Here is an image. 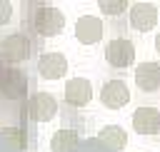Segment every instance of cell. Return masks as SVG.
<instances>
[{
	"mask_svg": "<svg viewBox=\"0 0 160 152\" xmlns=\"http://www.w3.org/2000/svg\"><path fill=\"white\" fill-rule=\"evenodd\" d=\"M30 25L40 37H55L65 27V12H60L52 5H35V12L30 15Z\"/></svg>",
	"mask_w": 160,
	"mask_h": 152,
	"instance_id": "6da1fadb",
	"label": "cell"
},
{
	"mask_svg": "<svg viewBox=\"0 0 160 152\" xmlns=\"http://www.w3.org/2000/svg\"><path fill=\"white\" fill-rule=\"evenodd\" d=\"M30 50L32 45L22 32H10L0 40V62H8V65L25 62L30 57Z\"/></svg>",
	"mask_w": 160,
	"mask_h": 152,
	"instance_id": "7a4b0ae2",
	"label": "cell"
},
{
	"mask_svg": "<svg viewBox=\"0 0 160 152\" xmlns=\"http://www.w3.org/2000/svg\"><path fill=\"white\" fill-rule=\"evenodd\" d=\"M58 115V100L50 92H32L28 97V117L35 122H50Z\"/></svg>",
	"mask_w": 160,
	"mask_h": 152,
	"instance_id": "3957f363",
	"label": "cell"
},
{
	"mask_svg": "<svg viewBox=\"0 0 160 152\" xmlns=\"http://www.w3.org/2000/svg\"><path fill=\"white\" fill-rule=\"evenodd\" d=\"M105 60L112 67H130L135 62V45L128 37H115L105 45Z\"/></svg>",
	"mask_w": 160,
	"mask_h": 152,
	"instance_id": "277c9868",
	"label": "cell"
},
{
	"mask_svg": "<svg viewBox=\"0 0 160 152\" xmlns=\"http://www.w3.org/2000/svg\"><path fill=\"white\" fill-rule=\"evenodd\" d=\"M28 90V77L15 67H0V97L18 100Z\"/></svg>",
	"mask_w": 160,
	"mask_h": 152,
	"instance_id": "5b68a950",
	"label": "cell"
},
{
	"mask_svg": "<svg viewBox=\"0 0 160 152\" xmlns=\"http://www.w3.org/2000/svg\"><path fill=\"white\" fill-rule=\"evenodd\" d=\"M62 100L70 107H85L92 100V85L88 77H70L62 90Z\"/></svg>",
	"mask_w": 160,
	"mask_h": 152,
	"instance_id": "8992f818",
	"label": "cell"
},
{
	"mask_svg": "<svg viewBox=\"0 0 160 152\" xmlns=\"http://www.w3.org/2000/svg\"><path fill=\"white\" fill-rule=\"evenodd\" d=\"M128 17H130L132 30L148 32L158 25V7L152 2H132L130 10H128Z\"/></svg>",
	"mask_w": 160,
	"mask_h": 152,
	"instance_id": "52a82bcc",
	"label": "cell"
},
{
	"mask_svg": "<svg viewBox=\"0 0 160 152\" xmlns=\"http://www.w3.org/2000/svg\"><path fill=\"white\" fill-rule=\"evenodd\" d=\"M102 32H105V25H102V20L95 17V15H82V17L75 20V37H78V42H82V45H95V42H100V40H102Z\"/></svg>",
	"mask_w": 160,
	"mask_h": 152,
	"instance_id": "ba28073f",
	"label": "cell"
},
{
	"mask_svg": "<svg viewBox=\"0 0 160 152\" xmlns=\"http://www.w3.org/2000/svg\"><path fill=\"white\" fill-rule=\"evenodd\" d=\"M100 102L108 110H120L130 102V90L125 85V80H108L100 90Z\"/></svg>",
	"mask_w": 160,
	"mask_h": 152,
	"instance_id": "9c48e42d",
	"label": "cell"
},
{
	"mask_svg": "<svg viewBox=\"0 0 160 152\" xmlns=\"http://www.w3.org/2000/svg\"><path fill=\"white\" fill-rule=\"evenodd\" d=\"M68 72V57L62 52H42L38 57V75L42 80H60Z\"/></svg>",
	"mask_w": 160,
	"mask_h": 152,
	"instance_id": "30bf717a",
	"label": "cell"
},
{
	"mask_svg": "<svg viewBox=\"0 0 160 152\" xmlns=\"http://www.w3.org/2000/svg\"><path fill=\"white\" fill-rule=\"evenodd\" d=\"M132 130L138 135H155L160 132V110L158 107H138L132 112Z\"/></svg>",
	"mask_w": 160,
	"mask_h": 152,
	"instance_id": "8fae6325",
	"label": "cell"
},
{
	"mask_svg": "<svg viewBox=\"0 0 160 152\" xmlns=\"http://www.w3.org/2000/svg\"><path fill=\"white\" fill-rule=\"evenodd\" d=\"M135 85L142 92H158L160 90V62H140L135 67Z\"/></svg>",
	"mask_w": 160,
	"mask_h": 152,
	"instance_id": "7c38bea8",
	"label": "cell"
},
{
	"mask_svg": "<svg viewBox=\"0 0 160 152\" xmlns=\"http://www.w3.org/2000/svg\"><path fill=\"white\" fill-rule=\"evenodd\" d=\"M98 142L102 147H108L110 152H120L125 150L128 145V132L120 127V125H105L100 132H98Z\"/></svg>",
	"mask_w": 160,
	"mask_h": 152,
	"instance_id": "4fadbf2b",
	"label": "cell"
},
{
	"mask_svg": "<svg viewBox=\"0 0 160 152\" xmlns=\"http://www.w3.org/2000/svg\"><path fill=\"white\" fill-rule=\"evenodd\" d=\"M78 147H80V135L75 130L60 127L50 137V152H78Z\"/></svg>",
	"mask_w": 160,
	"mask_h": 152,
	"instance_id": "5bb4252c",
	"label": "cell"
},
{
	"mask_svg": "<svg viewBox=\"0 0 160 152\" xmlns=\"http://www.w3.org/2000/svg\"><path fill=\"white\" fill-rule=\"evenodd\" d=\"M0 142L10 150H25L28 147V135L22 127H0Z\"/></svg>",
	"mask_w": 160,
	"mask_h": 152,
	"instance_id": "9a60e30c",
	"label": "cell"
},
{
	"mask_svg": "<svg viewBox=\"0 0 160 152\" xmlns=\"http://www.w3.org/2000/svg\"><path fill=\"white\" fill-rule=\"evenodd\" d=\"M98 7H100V12H105V15H120V12L130 10V5H128L125 0H100Z\"/></svg>",
	"mask_w": 160,
	"mask_h": 152,
	"instance_id": "2e32d148",
	"label": "cell"
},
{
	"mask_svg": "<svg viewBox=\"0 0 160 152\" xmlns=\"http://www.w3.org/2000/svg\"><path fill=\"white\" fill-rule=\"evenodd\" d=\"M10 17H12V2L0 0V25H8Z\"/></svg>",
	"mask_w": 160,
	"mask_h": 152,
	"instance_id": "e0dca14e",
	"label": "cell"
},
{
	"mask_svg": "<svg viewBox=\"0 0 160 152\" xmlns=\"http://www.w3.org/2000/svg\"><path fill=\"white\" fill-rule=\"evenodd\" d=\"M155 50H158V55H160V32L155 35Z\"/></svg>",
	"mask_w": 160,
	"mask_h": 152,
	"instance_id": "ac0fdd59",
	"label": "cell"
}]
</instances>
